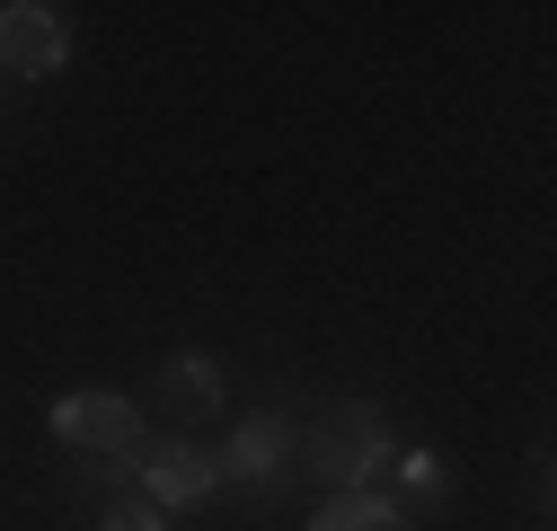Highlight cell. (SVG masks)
I'll list each match as a JSON object with an SVG mask.
<instances>
[{"mask_svg": "<svg viewBox=\"0 0 557 531\" xmlns=\"http://www.w3.org/2000/svg\"><path fill=\"white\" fill-rule=\"evenodd\" d=\"M98 531H169V522H160V514H151V505H115V514H107V522H98Z\"/></svg>", "mask_w": 557, "mask_h": 531, "instance_id": "9c48e42d", "label": "cell"}, {"mask_svg": "<svg viewBox=\"0 0 557 531\" xmlns=\"http://www.w3.org/2000/svg\"><path fill=\"white\" fill-rule=\"evenodd\" d=\"M310 531H416L389 496H372V487H336L319 514H310Z\"/></svg>", "mask_w": 557, "mask_h": 531, "instance_id": "52a82bcc", "label": "cell"}, {"mask_svg": "<svg viewBox=\"0 0 557 531\" xmlns=\"http://www.w3.org/2000/svg\"><path fill=\"white\" fill-rule=\"evenodd\" d=\"M301 470L327 479V487H372V470L389 460V417L363 408V398H336V408H319L301 434Z\"/></svg>", "mask_w": 557, "mask_h": 531, "instance_id": "6da1fadb", "label": "cell"}, {"mask_svg": "<svg viewBox=\"0 0 557 531\" xmlns=\"http://www.w3.org/2000/svg\"><path fill=\"white\" fill-rule=\"evenodd\" d=\"M53 434H62V452L115 470V460H133V443H143V408H133L124 390H72V398H53Z\"/></svg>", "mask_w": 557, "mask_h": 531, "instance_id": "7a4b0ae2", "label": "cell"}, {"mask_svg": "<svg viewBox=\"0 0 557 531\" xmlns=\"http://www.w3.org/2000/svg\"><path fill=\"white\" fill-rule=\"evenodd\" d=\"M284 460H293V425L284 417H248L231 443H213V470L222 479H274Z\"/></svg>", "mask_w": 557, "mask_h": 531, "instance_id": "5b68a950", "label": "cell"}, {"mask_svg": "<svg viewBox=\"0 0 557 531\" xmlns=\"http://www.w3.org/2000/svg\"><path fill=\"white\" fill-rule=\"evenodd\" d=\"M133 479H143V505H195V496H213V487H222L213 443H186V434L133 443Z\"/></svg>", "mask_w": 557, "mask_h": 531, "instance_id": "277c9868", "label": "cell"}, {"mask_svg": "<svg viewBox=\"0 0 557 531\" xmlns=\"http://www.w3.org/2000/svg\"><path fill=\"white\" fill-rule=\"evenodd\" d=\"M398 514H443L451 505V470H443V460L434 452H407L398 460V496H389Z\"/></svg>", "mask_w": 557, "mask_h": 531, "instance_id": "ba28073f", "label": "cell"}, {"mask_svg": "<svg viewBox=\"0 0 557 531\" xmlns=\"http://www.w3.org/2000/svg\"><path fill=\"white\" fill-rule=\"evenodd\" d=\"M0 98H10V89H0Z\"/></svg>", "mask_w": 557, "mask_h": 531, "instance_id": "30bf717a", "label": "cell"}, {"mask_svg": "<svg viewBox=\"0 0 557 531\" xmlns=\"http://www.w3.org/2000/svg\"><path fill=\"white\" fill-rule=\"evenodd\" d=\"M222 363L213 355H177L169 372H160V408L177 417V425H203V417H222Z\"/></svg>", "mask_w": 557, "mask_h": 531, "instance_id": "8992f818", "label": "cell"}, {"mask_svg": "<svg viewBox=\"0 0 557 531\" xmlns=\"http://www.w3.org/2000/svg\"><path fill=\"white\" fill-rule=\"evenodd\" d=\"M62 62H72L62 10H45V0H0V72L10 81H53Z\"/></svg>", "mask_w": 557, "mask_h": 531, "instance_id": "3957f363", "label": "cell"}]
</instances>
